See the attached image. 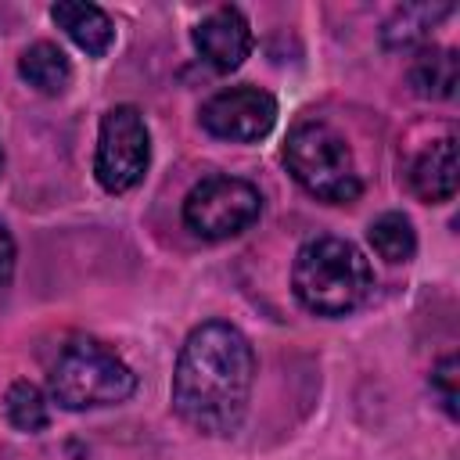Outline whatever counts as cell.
Instances as JSON below:
<instances>
[{
	"label": "cell",
	"instance_id": "obj_1",
	"mask_svg": "<svg viewBox=\"0 0 460 460\" xmlns=\"http://www.w3.org/2000/svg\"><path fill=\"white\" fill-rule=\"evenodd\" d=\"M255 381V352L248 338L226 323L208 320L194 327L176 356L172 406L201 435H230L241 428Z\"/></svg>",
	"mask_w": 460,
	"mask_h": 460
},
{
	"label": "cell",
	"instance_id": "obj_2",
	"mask_svg": "<svg viewBox=\"0 0 460 460\" xmlns=\"http://www.w3.org/2000/svg\"><path fill=\"white\" fill-rule=\"evenodd\" d=\"M295 298L316 316H345L374 291L367 255L345 237H313L298 248L291 266Z\"/></svg>",
	"mask_w": 460,
	"mask_h": 460
},
{
	"label": "cell",
	"instance_id": "obj_3",
	"mask_svg": "<svg viewBox=\"0 0 460 460\" xmlns=\"http://www.w3.org/2000/svg\"><path fill=\"white\" fill-rule=\"evenodd\" d=\"M137 388V374L101 341H68L50 367V399L65 410H97L126 402Z\"/></svg>",
	"mask_w": 460,
	"mask_h": 460
},
{
	"label": "cell",
	"instance_id": "obj_4",
	"mask_svg": "<svg viewBox=\"0 0 460 460\" xmlns=\"http://www.w3.org/2000/svg\"><path fill=\"white\" fill-rule=\"evenodd\" d=\"M284 162H288V172L320 201L349 205L363 190L349 140L327 122L295 126L284 144Z\"/></svg>",
	"mask_w": 460,
	"mask_h": 460
},
{
	"label": "cell",
	"instance_id": "obj_5",
	"mask_svg": "<svg viewBox=\"0 0 460 460\" xmlns=\"http://www.w3.org/2000/svg\"><path fill=\"white\" fill-rule=\"evenodd\" d=\"M151 165V133L133 104H115L101 119L93 172L108 194L133 190Z\"/></svg>",
	"mask_w": 460,
	"mask_h": 460
},
{
	"label": "cell",
	"instance_id": "obj_6",
	"mask_svg": "<svg viewBox=\"0 0 460 460\" xmlns=\"http://www.w3.org/2000/svg\"><path fill=\"white\" fill-rule=\"evenodd\" d=\"M262 216V198L248 180L208 176L190 187L183 201V223L201 241H230Z\"/></svg>",
	"mask_w": 460,
	"mask_h": 460
},
{
	"label": "cell",
	"instance_id": "obj_7",
	"mask_svg": "<svg viewBox=\"0 0 460 460\" xmlns=\"http://www.w3.org/2000/svg\"><path fill=\"white\" fill-rule=\"evenodd\" d=\"M201 126L219 140L252 144L277 126V101L259 86H230L205 101Z\"/></svg>",
	"mask_w": 460,
	"mask_h": 460
},
{
	"label": "cell",
	"instance_id": "obj_8",
	"mask_svg": "<svg viewBox=\"0 0 460 460\" xmlns=\"http://www.w3.org/2000/svg\"><path fill=\"white\" fill-rule=\"evenodd\" d=\"M194 47L216 72H234L252 54V25L237 7H216L198 22Z\"/></svg>",
	"mask_w": 460,
	"mask_h": 460
},
{
	"label": "cell",
	"instance_id": "obj_9",
	"mask_svg": "<svg viewBox=\"0 0 460 460\" xmlns=\"http://www.w3.org/2000/svg\"><path fill=\"white\" fill-rule=\"evenodd\" d=\"M410 190L420 201H449L456 194V137H442L410 165Z\"/></svg>",
	"mask_w": 460,
	"mask_h": 460
},
{
	"label": "cell",
	"instance_id": "obj_10",
	"mask_svg": "<svg viewBox=\"0 0 460 460\" xmlns=\"http://www.w3.org/2000/svg\"><path fill=\"white\" fill-rule=\"evenodd\" d=\"M50 18L58 22V29H65V36L86 50L90 58L108 54V47L115 43V25L108 18L104 7L97 4H79V0H61L50 7Z\"/></svg>",
	"mask_w": 460,
	"mask_h": 460
},
{
	"label": "cell",
	"instance_id": "obj_11",
	"mask_svg": "<svg viewBox=\"0 0 460 460\" xmlns=\"http://www.w3.org/2000/svg\"><path fill=\"white\" fill-rule=\"evenodd\" d=\"M406 79H410L417 97H424V101H449L456 93V79H460L456 54L449 47H424L410 61Z\"/></svg>",
	"mask_w": 460,
	"mask_h": 460
},
{
	"label": "cell",
	"instance_id": "obj_12",
	"mask_svg": "<svg viewBox=\"0 0 460 460\" xmlns=\"http://www.w3.org/2000/svg\"><path fill=\"white\" fill-rule=\"evenodd\" d=\"M18 72H22V79H25L29 86H36V90L47 93V97L65 93L68 83H72V61H68L65 50H61L58 43H50V40H40V43L25 47L22 58H18Z\"/></svg>",
	"mask_w": 460,
	"mask_h": 460
},
{
	"label": "cell",
	"instance_id": "obj_13",
	"mask_svg": "<svg viewBox=\"0 0 460 460\" xmlns=\"http://www.w3.org/2000/svg\"><path fill=\"white\" fill-rule=\"evenodd\" d=\"M449 11H453V4H438V7H431V4H406L381 29V40H385V47H413V43H424L428 32H431V25L442 22Z\"/></svg>",
	"mask_w": 460,
	"mask_h": 460
},
{
	"label": "cell",
	"instance_id": "obj_14",
	"mask_svg": "<svg viewBox=\"0 0 460 460\" xmlns=\"http://www.w3.org/2000/svg\"><path fill=\"white\" fill-rule=\"evenodd\" d=\"M367 237H370L374 252H377L385 262H406V259H413V252H417L413 223H410V216H402V212H381V216L370 223Z\"/></svg>",
	"mask_w": 460,
	"mask_h": 460
},
{
	"label": "cell",
	"instance_id": "obj_15",
	"mask_svg": "<svg viewBox=\"0 0 460 460\" xmlns=\"http://www.w3.org/2000/svg\"><path fill=\"white\" fill-rule=\"evenodd\" d=\"M4 417L11 428L18 431H43L50 424V406H47V395L32 385V381H14L4 395Z\"/></svg>",
	"mask_w": 460,
	"mask_h": 460
},
{
	"label": "cell",
	"instance_id": "obj_16",
	"mask_svg": "<svg viewBox=\"0 0 460 460\" xmlns=\"http://www.w3.org/2000/svg\"><path fill=\"white\" fill-rule=\"evenodd\" d=\"M456 377H460V359H456V356H442V359L435 363V370H431V392L438 395V402H442V410H446L449 417L460 413V406H456V399H460Z\"/></svg>",
	"mask_w": 460,
	"mask_h": 460
},
{
	"label": "cell",
	"instance_id": "obj_17",
	"mask_svg": "<svg viewBox=\"0 0 460 460\" xmlns=\"http://www.w3.org/2000/svg\"><path fill=\"white\" fill-rule=\"evenodd\" d=\"M14 277V237L11 230L0 223V288H7Z\"/></svg>",
	"mask_w": 460,
	"mask_h": 460
},
{
	"label": "cell",
	"instance_id": "obj_18",
	"mask_svg": "<svg viewBox=\"0 0 460 460\" xmlns=\"http://www.w3.org/2000/svg\"><path fill=\"white\" fill-rule=\"evenodd\" d=\"M0 176H4V147H0Z\"/></svg>",
	"mask_w": 460,
	"mask_h": 460
}]
</instances>
